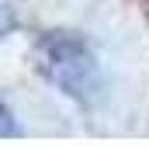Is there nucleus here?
Segmentation results:
<instances>
[{
  "instance_id": "nucleus-1",
  "label": "nucleus",
  "mask_w": 149,
  "mask_h": 149,
  "mask_svg": "<svg viewBox=\"0 0 149 149\" xmlns=\"http://www.w3.org/2000/svg\"><path fill=\"white\" fill-rule=\"evenodd\" d=\"M35 66L80 108H94L104 97V70L97 63V52L76 31H45L35 42Z\"/></svg>"
},
{
  "instance_id": "nucleus-2",
  "label": "nucleus",
  "mask_w": 149,
  "mask_h": 149,
  "mask_svg": "<svg viewBox=\"0 0 149 149\" xmlns=\"http://www.w3.org/2000/svg\"><path fill=\"white\" fill-rule=\"evenodd\" d=\"M17 28V3L14 0H0V42Z\"/></svg>"
},
{
  "instance_id": "nucleus-3",
  "label": "nucleus",
  "mask_w": 149,
  "mask_h": 149,
  "mask_svg": "<svg viewBox=\"0 0 149 149\" xmlns=\"http://www.w3.org/2000/svg\"><path fill=\"white\" fill-rule=\"evenodd\" d=\"M0 135H21V128L14 125V114L0 104Z\"/></svg>"
}]
</instances>
